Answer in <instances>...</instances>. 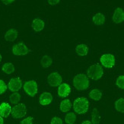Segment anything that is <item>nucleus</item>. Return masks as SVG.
<instances>
[{
    "mask_svg": "<svg viewBox=\"0 0 124 124\" xmlns=\"http://www.w3.org/2000/svg\"><path fill=\"white\" fill-rule=\"evenodd\" d=\"M74 87L78 91H84L89 87V78L85 74H78L73 78Z\"/></svg>",
    "mask_w": 124,
    "mask_h": 124,
    "instance_id": "f257e3e1",
    "label": "nucleus"
},
{
    "mask_svg": "<svg viewBox=\"0 0 124 124\" xmlns=\"http://www.w3.org/2000/svg\"><path fill=\"white\" fill-rule=\"evenodd\" d=\"M89 101L85 98H78L75 99L73 103V108L78 114H83L88 111L89 108Z\"/></svg>",
    "mask_w": 124,
    "mask_h": 124,
    "instance_id": "f03ea898",
    "label": "nucleus"
},
{
    "mask_svg": "<svg viewBox=\"0 0 124 124\" xmlns=\"http://www.w3.org/2000/svg\"><path fill=\"white\" fill-rule=\"evenodd\" d=\"M104 75V70L100 65L94 64L91 66L87 72V76L93 80H99Z\"/></svg>",
    "mask_w": 124,
    "mask_h": 124,
    "instance_id": "7ed1b4c3",
    "label": "nucleus"
},
{
    "mask_svg": "<svg viewBox=\"0 0 124 124\" xmlns=\"http://www.w3.org/2000/svg\"><path fill=\"white\" fill-rule=\"evenodd\" d=\"M100 62L104 67L107 69H111L114 66L116 59L115 56L110 54V53H105V54L101 56L100 59Z\"/></svg>",
    "mask_w": 124,
    "mask_h": 124,
    "instance_id": "20e7f679",
    "label": "nucleus"
},
{
    "mask_svg": "<svg viewBox=\"0 0 124 124\" xmlns=\"http://www.w3.org/2000/svg\"><path fill=\"white\" fill-rule=\"evenodd\" d=\"M26 114H27V107L24 104H16L13 108H12V112H11V114L15 119L22 118L26 115Z\"/></svg>",
    "mask_w": 124,
    "mask_h": 124,
    "instance_id": "39448f33",
    "label": "nucleus"
},
{
    "mask_svg": "<svg viewBox=\"0 0 124 124\" xmlns=\"http://www.w3.org/2000/svg\"><path fill=\"white\" fill-rule=\"evenodd\" d=\"M24 90L29 96L34 97L37 93V90H38L37 82L34 80L28 81L24 85Z\"/></svg>",
    "mask_w": 124,
    "mask_h": 124,
    "instance_id": "423d86ee",
    "label": "nucleus"
},
{
    "mask_svg": "<svg viewBox=\"0 0 124 124\" xmlns=\"http://www.w3.org/2000/svg\"><path fill=\"white\" fill-rule=\"evenodd\" d=\"M47 82L52 87H57V86H60L62 84V78L61 77V75L56 72L48 75Z\"/></svg>",
    "mask_w": 124,
    "mask_h": 124,
    "instance_id": "0eeeda50",
    "label": "nucleus"
},
{
    "mask_svg": "<svg viewBox=\"0 0 124 124\" xmlns=\"http://www.w3.org/2000/svg\"><path fill=\"white\" fill-rule=\"evenodd\" d=\"M29 50L23 43H19V44H15L12 47V53L15 56H24L28 54Z\"/></svg>",
    "mask_w": 124,
    "mask_h": 124,
    "instance_id": "6e6552de",
    "label": "nucleus"
},
{
    "mask_svg": "<svg viewBox=\"0 0 124 124\" xmlns=\"http://www.w3.org/2000/svg\"><path fill=\"white\" fill-rule=\"evenodd\" d=\"M22 87V81H21L19 78H12L8 82V88L10 91H13V92H16L21 89Z\"/></svg>",
    "mask_w": 124,
    "mask_h": 124,
    "instance_id": "1a4fd4ad",
    "label": "nucleus"
},
{
    "mask_svg": "<svg viewBox=\"0 0 124 124\" xmlns=\"http://www.w3.org/2000/svg\"><path fill=\"white\" fill-rule=\"evenodd\" d=\"M113 21L116 24H120L124 21V11L121 8H116L113 15Z\"/></svg>",
    "mask_w": 124,
    "mask_h": 124,
    "instance_id": "9d476101",
    "label": "nucleus"
},
{
    "mask_svg": "<svg viewBox=\"0 0 124 124\" xmlns=\"http://www.w3.org/2000/svg\"><path fill=\"white\" fill-rule=\"evenodd\" d=\"M70 92H71V88H70V86L68 84L62 83L59 86L58 95L60 98H66L70 94Z\"/></svg>",
    "mask_w": 124,
    "mask_h": 124,
    "instance_id": "9b49d317",
    "label": "nucleus"
},
{
    "mask_svg": "<svg viewBox=\"0 0 124 124\" xmlns=\"http://www.w3.org/2000/svg\"><path fill=\"white\" fill-rule=\"evenodd\" d=\"M53 101V96L49 92H44L42 94H40L39 102L42 106H46L50 104Z\"/></svg>",
    "mask_w": 124,
    "mask_h": 124,
    "instance_id": "f8f14e48",
    "label": "nucleus"
},
{
    "mask_svg": "<svg viewBox=\"0 0 124 124\" xmlns=\"http://www.w3.org/2000/svg\"><path fill=\"white\" fill-rule=\"evenodd\" d=\"M11 112H12V107L9 105V104L4 102L0 104V116L3 117H8Z\"/></svg>",
    "mask_w": 124,
    "mask_h": 124,
    "instance_id": "ddd939ff",
    "label": "nucleus"
},
{
    "mask_svg": "<svg viewBox=\"0 0 124 124\" xmlns=\"http://www.w3.org/2000/svg\"><path fill=\"white\" fill-rule=\"evenodd\" d=\"M44 26H45L44 21L40 18H36L32 22V28L37 32L41 31L44 28Z\"/></svg>",
    "mask_w": 124,
    "mask_h": 124,
    "instance_id": "4468645a",
    "label": "nucleus"
},
{
    "mask_svg": "<svg viewBox=\"0 0 124 124\" xmlns=\"http://www.w3.org/2000/svg\"><path fill=\"white\" fill-rule=\"evenodd\" d=\"M18 37V31L14 28L9 29L5 34V39L7 41H14Z\"/></svg>",
    "mask_w": 124,
    "mask_h": 124,
    "instance_id": "2eb2a0df",
    "label": "nucleus"
},
{
    "mask_svg": "<svg viewBox=\"0 0 124 124\" xmlns=\"http://www.w3.org/2000/svg\"><path fill=\"white\" fill-rule=\"evenodd\" d=\"M75 52H76L79 56H86L88 53V47L86 44H78L76 47H75Z\"/></svg>",
    "mask_w": 124,
    "mask_h": 124,
    "instance_id": "dca6fc26",
    "label": "nucleus"
},
{
    "mask_svg": "<svg viewBox=\"0 0 124 124\" xmlns=\"http://www.w3.org/2000/svg\"><path fill=\"white\" fill-rule=\"evenodd\" d=\"M93 22L95 25L101 26L105 22V16L102 13H97L93 17Z\"/></svg>",
    "mask_w": 124,
    "mask_h": 124,
    "instance_id": "f3484780",
    "label": "nucleus"
},
{
    "mask_svg": "<svg viewBox=\"0 0 124 124\" xmlns=\"http://www.w3.org/2000/svg\"><path fill=\"white\" fill-rule=\"evenodd\" d=\"M71 107H72V103L69 99H65L61 101L60 105V108L62 113L69 112L70 110H71Z\"/></svg>",
    "mask_w": 124,
    "mask_h": 124,
    "instance_id": "a211bd4d",
    "label": "nucleus"
},
{
    "mask_svg": "<svg viewBox=\"0 0 124 124\" xmlns=\"http://www.w3.org/2000/svg\"><path fill=\"white\" fill-rule=\"evenodd\" d=\"M89 97L94 101H100L102 98V92L99 89H93L90 91Z\"/></svg>",
    "mask_w": 124,
    "mask_h": 124,
    "instance_id": "6ab92c4d",
    "label": "nucleus"
},
{
    "mask_svg": "<svg viewBox=\"0 0 124 124\" xmlns=\"http://www.w3.org/2000/svg\"><path fill=\"white\" fill-rule=\"evenodd\" d=\"M2 71L5 74H12L15 72V66L11 62H6L2 66Z\"/></svg>",
    "mask_w": 124,
    "mask_h": 124,
    "instance_id": "aec40b11",
    "label": "nucleus"
},
{
    "mask_svg": "<svg viewBox=\"0 0 124 124\" xmlns=\"http://www.w3.org/2000/svg\"><path fill=\"white\" fill-rule=\"evenodd\" d=\"M53 63V60L50 56H44L41 59V65L44 68L50 67Z\"/></svg>",
    "mask_w": 124,
    "mask_h": 124,
    "instance_id": "412c9836",
    "label": "nucleus"
},
{
    "mask_svg": "<svg viewBox=\"0 0 124 124\" xmlns=\"http://www.w3.org/2000/svg\"><path fill=\"white\" fill-rule=\"evenodd\" d=\"M115 108L120 113H124V98H119L115 102Z\"/></svg>",
    "mask_w": 124,
    "mask_h": 124,
    "instance_id": "4be33fe9",
    "label": "nucleus"
},
{
    "mask_svg": "<svg viewBox=\"0 0 124 124\" xmlns=\"http://www.w3.org/2000/svg\"><path fill=\"white\" fill-rule=\"evenodd\" d=\"M75 120H76V115L72 112L68 113L65 117V121L67 124H74Z\"/></svg>",
    "mask_w": 124,
    "mask_h": 124,
    "instance_id": "5701e85b",
    "label": "nucleus"
},
{
    "mask_svg": "<svg viewBox=\"0 0 124 124\" xmlns=\"http://www.w3.org/2000/svg\"><path fill=\"white\" fill-rule=\"evenodd\" d=\"M91 119H92V123L98 124L100 122L101 116L99 115V113L97 109H94L92 113H91Z\"/></svg>",
    "mask_w": 124,
    "mask_h": 124,
    "instance_id": "b1692460",
    "label": "nucleus"
},
{
    "mask_svg": "<svg viewBox=\"0 0 124 124\" xmlns=\"http://www.w3.org/2000/svg\"><path fill=\"white\" fill-rule=\"evenodd\" d=\"M20 100H21V95L17 92L13 93L10 96V101L12 104H15V105L18 104Z\"/></svg>",
    "mask_w": 124,
    "mask_h": 124,
    "instance_id": "393cba45",
    "label": "nucleus"
},
{
    "mask_svg": "<svg viewBox=\"0 0 124 124\" xmlns=\"http://www.w3.org/2000/svg\"><path fill=\"white\" fill-rule=\"evenodd\" d=\"M116 85L117 87L121 89H124V75H120L119 77L116 78Z\"/></svg>",
    "mask_w": 124,
    "mask_h": 124,
    "instance_id": "a878e982",
    "label": "nucleus"
},
{
    "mask_svg": "<svg viewBox=\"0 0 124 124\" xmlns=\"http://www.w3.org/2000/svg\"><path fill=\"white\" fill-rule=\"evenodd\" d=\"M7 89V85L5 84L4 81L0 79V94H2L5 92V91Z\"/></svg>",
    "mask_w": 124,
    "mask_h": 124,
    "instance_id": "bb28decb",
    "label": "nucleus"
},
{
    "mask_svg": "<svg viewBox=\"0 0 124 124\" xmlns=\"http://www.w3.org/2000/svg\"><path fill=\"white\" fill-rule=\"evenodd\" d=\"M50 124H62V120L58 116H54L51 120Z\"/></svg>",
    "mask_w": 124,
    "mask_h": 124,
    "instance_id": "cd10ccee",
    "label": "nucleus"
},
{
    "mask_svg": "<svg viewBox=\"0 0 124 124\" xmlns=\"http://www.w3.org/2000/svg\"><path fill=\"white\" fill-rule=\"evenodd\" d=\"M21 124H33V117L32 116H28L24 119L21 123Z\"/></svg>",
    "mask_w": 124,
    "mask_h": 124,
    "instance_id": "c85d7f7f",
    "label": "nucleus"
},
{
    "mask_svg": "<svg viewBox=\"0 0 124 124\" xmlns=\"http://www.w3.org/2000/svg\"><path fill=\"white\" fill-rule=\"evenodd\" d=\"M59 2H60V0H49V1H48V3L51 5H56Z\"/></svg>",
    "mask_w": 124,
    "mask_h": 124,
    "instance_id": "c756f323",
    "label": "nucleus"
},
{
    "mask_svg": "<svg viewBox=\"0 0 124 124\" xmlns=\"http://www.w3.org/2000/svg\"><path fill=\"white\" fill-rule=\"evenodd\" d=\"M15 1H13V0H8V1H5V0H4V1H2V2L5 4V5H8V4H11L14 2Z\"/></svg>",
    "mask_w": 124,
    "mask_h": 124,
    "instance_id": "7c9ffc66",
    "label": "nucleus"
},
{
    "mask_svg": "<svg viewBox=\"0 0 124 124\" xmlns=\"http://www.w3.org/2000/svg\"><path fill=\"white\" fill-rule=\"evenodd\" d=\"M82 124H93L91 121H88V120H86V121H84Z\"/></svg>",
    "mask_w": 124,
    "mask_h": 124,
    "instance_id": "2f4dec72",
    "label": "nucleus"
},
{
    "mask_svg": "<svg viewBox=\"0 0 124 124\" xmlns=\"http://www.w3.org/2000/svg\"><path fill=\"white\" fill-rule=\"evenodd\" d=\"M4 123V120H3V118L0 116V124H3Z\"/></svg>",
    "mask_w": 124,
    "mask_h": 124,
    "instance_id": "473e14b6",
    "label": "nucleus"
},
{
    "mask_svg": "<svg viewBox=\"0 0 124 124\" xmlns=\"http://www.w3.org/2000/svg\"><path fill=\"white\" fill-rule=\"evenodd\" d=\"M1 60H2V56L0 54V62H1Z\"/></svg>",
    "mask_w": 124,
    "mask_h": 124,
    "instance_id": "72a5a7b5",
    "label": "nucleus"
}]
</instances>
